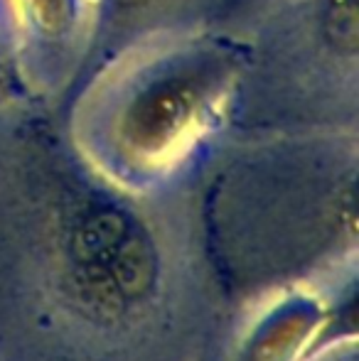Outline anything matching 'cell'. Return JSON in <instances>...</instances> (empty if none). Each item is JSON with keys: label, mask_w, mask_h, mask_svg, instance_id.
<instances>
[{"label": "cell", "mask_w": 359, "mask_h": 361, "mask_svg": "<svg viewBox=\"0 0 359 361\" xmlns=\"http://www.w3.org/2000/svg\"><path fill=\"white\" fill-rule=\"evenodd\" d=\"M308 30L317 44V57L327 59L345 79H357L359 62V0H308Z\"/></svg>", "instance_id": "277c9868"}, {"label": "cell", "mask_w": 359, "mask_h": 361, "mask_svg": "<svg viewBox=\"0 0 359 361\" xmlns=\"http://www.w3.org/2000/svg\"><path fill=\"white\" fill-rule=\"evenodd\" d=\"M10 35L39 84H64L79 72L89 39V0H5Z\"/></svg>", "instance_id": "7a4b0ae2"}, {"label": "cell", "mask_w": 359, "mask_h": 361, "mask_svg": "<svg viewBox=\"0 0 359 361\" xmlns=\"http://www.w3.org/2000/svg\"><path fill=\"white\" fill-rule=\"evenodd\" d=\"M244 42L197 27L128 49L77 89L84 130L123 162L178 155L234 106L251 67Z\"/></svg>", "instance_id": "6da1fadb"}, {"label": "cell", "mask_w": 359, "mask_h": 361, "mask_svg": "<svg viewBox=\"0 0 359 361\" xmlns=\"http://www.w3.org/2000/svg\"><path fill=\"white\" fill-rule=\"evenodd\" d=\"M256 3H259V0H219L217 15H219V18H241V15Z\"/></svg>", "instance_id": "5b68a950"}, {"label": "cell", "mask_w": 359, "mask_h": 361, "mask_svg": "<svg viewBox=\"0 0 359 361\" xmlns=\"http://www.w3.org/2000/svg\"><path fill=\"white\" fill-rule=\"evenodd\" d=\"M207 5L217 10L219 0H89L87 49L69 91H77L91 74L128 49L160 35L195 27Z\"/></svg>", "instance_id": "3957f363"}]
</instances>
